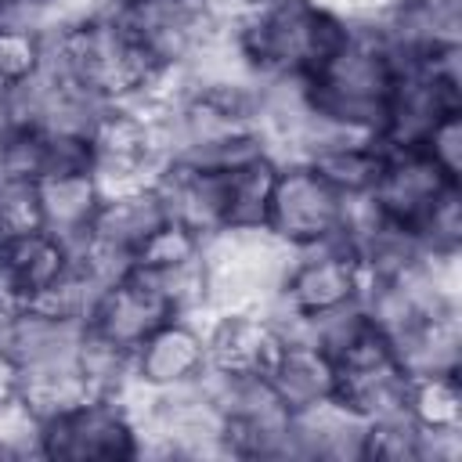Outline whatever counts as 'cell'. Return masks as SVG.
<instances>
[{
	"mask_svg": "<svg viewBox=\"0 0 462 462\" xmlns=\"http://www.w3.org/2000/svg\"><path fill=\"white\" fill-rule=\"evenodd\" d=\"M346 32L350 22L318 0H263L231 14V36L260 79H310Z\"/></svg>",
	"mask_w": 462,
	"mask_h": 462,
	"instance_id": "cell-1",
	"label": "cell"
},
{
	"mask_svg": "<svg viewBox=\"0 0 462 462\" xmlns=\"http://www.w3.org/2000/svg\"><path fill=\"white\" fill-rule=\"evenodd\" d=\"M43 65L105 105L141 101L162 72V65L144 54V47L126 32L116 14H97L47 36Z\"/></svg>",
	"mask_w": 462,
	"mask_h": 462,
	"instance_id": "cell-2",
	"label": "cell"
},
{
	"mask_svg": "<svg viewBox=\"0 0 462 462\" xmlns=\"http://www.w3.org/2000/svg\"><path fill=\"white\" fill-rule=\"evenodd\" d=\"M401 69V58L372 25H350L346 40L307 79V90L318 112L383 141Z\"/></svg>",
	"mask_w": 462,
	"mask_h": 462,
	"instance_id": "cell-3",
	"label": "cell"
},
{
	"mask_svg": "<svg viewBox=\"0 0 462 462\" xmlns=\"http://www.w3.org/2000/svg\"><path fill=\"white\" fill-rule=\"evenodd\" d=\"M292 245L263 224H231L202 242L209 310H267L278 300ZM206 310V314H209Z\"/></svg>",
	"mask_w": 462,
	"mask_h": 462,
	"instance_id": "cell-4",
	"label": "cell"
},
{
	"mask_svg": "<svg viewBox=\"0 0 462 462\" xmlns=\"http://www.w3.org/2000/svg\"><path fill=\"white\" fill-rule=\"evenodd\" d=\"M40 458L51 462H126L141 455V422L130 397H87L40 422Z\"/></svg>",
	"mask_w": 462,
	"mask_h": 462,
	"instance_id": "cell-5",
	"label": "cell"
},
{
	"mask_svg": "<svg viewBox=\"0 0 462 462\" xmlns=\"http://www.w3.org/2000/svg\"><path fill=\"white\" fill-rule=\"evenodd\" d=\"M346 213H350V199L339 195L310 162L278 159L263 209V227L274 238H282L292 249L343 238Z\"/></svg>",
	"mask_w": 462,
	"mask_h": 462,
	"instance_id": "cell-6",
	"label": "cell"
},
{
	"mask_svg": "<svg viewBox=\"0 0 462 462\" xmlns=\"http://www.w3.org/2000/svg\"><path fill=\"white\" fill-rule=\"evenodd\" d=\"M87 166L105 191L152 184L166 166L162 126L137 105H105L87 134Z\"/></svg>",
	"mask_w": 462,
	"mask_h": 462,
	"instance_id": "cell-7",
	"label": "cell"
},
{
	"mask_svg": "<svg viewBox=\"0 0 462 462\" xmlns=\"http://www.w3.org/2000/svg\"><path fill=\"white\" fill-rule=\"evenodd\" d=\"M206 383L224 415L227 458H289L292 408L278 397L267 375H217Z\"/></svg>",
	"mask_w": 462,
	"mask_h": 462,
	"instance_id": "cell-8",
	"label": "cell"
},
{
	"mask_svg": "<svg viewBox=\"0 0 462 462\" xmlns=\"http://www.w3.org/2000/svg\"><path fill=\"white\" fill-rule=\"evenodd\" d=\"M365 289H368V271L361 256L350 249L346 238H332L292 249L289 271L282 278L271 310L282 318H314L332 307L365 300Z\"/></svg>",
	"mask_w": 462,
	"mask_h": 462,
	"instance_id": "cell-9",
	"label": "cell"
},
{
	"mask_svg": "<svg viewBox=\"0 0 462 462\" xmlns=\"http://www.w3.org/2000/svg\"><path fill=\"white\" fill-rule=\"evenodd\" d=\"M116 18L162 69H184L231 22L220 0H126Z\"/></svg>",
	"mask_w": 462,
	"mask_h": 462,
	"instance_id": "cell-10",
	"label": "cell"
},
{
	"mask_svg": "<svg viewBox=\"0 0 462 462\" xmlns=\"http://www.w3.org/2000/svg\"><path fill=\"white\" fill-rule=\"evenodd\" d=\"M455 188H462V180L448 177L422 148H415V144H386L383 166H379L375 184H372V191L365 199L383 220L415 231L430 217V209Z\"/></svg>",
	"mask_w": 462,
	"mask_h": 462,
	"instance_id": "cell-11",
	"label": "cell"
},
{
	"mask_svg": "<svg viewBox=\"0 0 462 462\" xmlns=\"http://www.w3.org/2000/svg\"><path fill=\"white\" fill-rule=\"evenodd\" d=\"M209 372L206 328L195 314H173L130 350V386L141 393H170L202 383Z\"/></svg>",
	"mask_w": 462,
	"mask_h": 462,
	"instance_id": "cell-12",
	"label": "cell"
},
{
	"mask_svg": "<svg viewBox=\"0 0 462 462\" xmlns=\"http://www.w3.org/2000/svg\"><path fill=\"white\" fill-rule=\"evenodd\" d=\"M209 372L217 375H267L285 328L274 310H209L202 314Z\"/></svg>",
	"mask_w": 462,
	"mask_h": 462,
	"instance_id": "cell-13",
	"label": "cell"
},
{
	"mask_svg": "<svg viewBox=\"0 0 462 462\" xmlns=\"http://www.w3.org/2000/svg\"><path fill=\"white\" fill-rule=\"evenodd\" d=\"M155 191L162 199L166 220L188 227L202 242L220 227H231L227 173L199 162H166L155 173Z\"/></svg>",
	"mask_w": 462,
	"mask_h": 462,
	"instance_id": "cell-14",
	"label": "cell"
},
{
	"mask_svg": "<svg viewBox=\"0 0 462 462\" xmlns=\"http://www.w3.org/2000/svg\"><path fill=\"white\" fill-rule=\"evenodd\" d=\"M368 422L339 397H321L292 411L289 458L300 462H365Z\"/></svg>",
	"mask_w": 462,
	"mask_h": 462,
	"instance_id": "cell-15",
	"label": "cell"
},
{
	"mask_svg": "<svg viewBox=\"0 0 462 462\" xmlns=\"http://www.w3.org/2000/svg\"><path fill=\"white\" fill-rule=\"evenodd\" d=\"M166 318H173L166 296L141 271H130V274L108 282L97 292V300L87 314V328L119 343V346H126V350H134Z\"/></svg>",
	"mask_w": 462,
	"mask_h": 462,
	"instance_id": "cell-16",
	"label": "cell"
},
{
	"mask_svg": "<svg viewBox=\"0 0 462 462\" xmlns=\"http://www.w3.org/2000/svg\"><path fill=\"white\" fill-rule=\"evenodd\" d=\"M69 263H72V245L43 227L18 235V238H4L0 242V292L11 307L40 300L65 274Z\"/></svg>",
	"mask_w": 462,
	"mask_h": 462,
	"instance_id": "cell-17",
	"label": "cell"
},
{
	"mask_svg": "<svg viewBox=\"0 0 462 462\" xmlns=\"http://www.w3.org/2000/svg\"><path fill=\"white\" fill-rule=\"evenodd\" d=\"M36 195H40L43 231L58 235L69 245H76L90 231V224H94V217L105 202V188H101L97 173L87 162L40 177Z\"/></svg>",
	"mask_w": 462,
	"mask_h": 462,
	"instance_id": "cell-18",
	"label": "cell"
},
{
	"mask_svg": "<svg viewBox=\"0 0 462 462\" xmlns=\"http://www.w3.org/2000/svg\"><path fill=\"white\" fill-rule=\"evenodd\" d=\"M83 328H87L83 321H72L51 307L29 300V303L7 307V314L0 318V346H7L18 357V365L29 368V365L72 357Z\"/></svg>",
	"mask_w": 462,
	"mask_h": 462,
	"instance_id": "cell-19",
	"label": "cell"
},
{
	"mask_svg": "<svg viewBox=\"0 0 462 462\" xmlns=\"http://www.w3.org/2000/svg\"><path fill=\"white\" fill-rule=\"evenodd\" d=\"M166 224V209L162 199L152 184H137V188H123V191H105V202L87 231V238L123 253V256H137V249Z\"/></svg>",
	"mask_w": 462,
	"mask_h": 462,
	"instance_id": "cell-20",
	"label": "cell"
},
{
	"mask_svg": "<svg viewBox=\"0 0 462 462\" xmlns=\"http://www.w3.org/2000/svg\"><path fill=\"white\" fill-rule=\"evenodd\" d=\"M267 379L278 390V397L296 411L303 404H314V401L336 393V361L325 350H318L310 339L285 332V339L267 368Z\"/></svg>",
	"mask_w": 462,
	"mask_h": 462,
	"instance_id": "cell-21",
	"label": "cell"
},
{
	"mask_svg": "<svg viewBox=\"0 0 462 462\" xmlns=\"http://www.w3.org/2000/svg\"><path fill=\"white\" fill-rule=\"evenodd\" d=\"M401 368L419 372H462V310H440L390 339Z\"/></svg>",
	"mask_w": 462,
	"mask_h": 462,
	"instance_id": "cell-22",
	"label": "cell"
},
{
	"mask_svg": "<svg viewBox=\"0 0 462 462\" xmlns=\"http://www.w3.org/2000/svg\"><path fill=\"white\" fill-rule=\"evenodd\" d=\"M383 152L386 144L372 134H354V137H343L336 141L332 148L318 152L314 159H307L339 195L346 199H365L375 184V173L383 166Z\"/></svg>",
	"mask_w": 462,
	"mask_h": 462,
	"instance_id": "cell-23",
	"label": "cell"
},
{
	"mask_svg": "<svg viewBox=\"0 0 462 462\" xmlns=\"http://www.w3.org/2000/svg\"><path fill=\"white\" fill-rule=\"evenodd\" d=\"M87 379L76 368V354L72 357H58V361H43V365H29L22 372V408L36 419L47 422L69 408H76L79 401H87Z\"/></svg>",
	"mask_w": 462,
	"mask_h": 462,
	"instance_id": "cell-24",
	"label": "cell"
},
{
	"mask_svg": "<svg viewBox=\"0 0 462 462\" xmlns=\"http://www.w3.org/2000/svg\"><path fill=\"white\" fill-rule=\"evenodd\" d=\"M404 415L426 430H462V379L458 372H419L404 386Z\"/></svg>",
	"mask_w": 462,
	"mask_h": 462,
	"instance_id": "cell-25",
	"label": "cell"
},
{
	"mask_svg": "<svg viewBox=\"0 0 462 462\" xmlns=\"http://www.w3.org/2000/svg\"><path fill=\"white\" fill-rule=\"evenodd\" d=\"M76 368L87 379L90 397H123L130 393V350L83 328L76 343Z\"/></svg>",
	"mask_w": 462,
	"mask_h": 462,
	"instance_id": "cell-26",
	"label": "cell"
},
{
	"mask_svg": "<svg viewBox=\"0 0 462 462\" xmlns=\"http://www.w3.org/2000/svg\"><path fill=\"white\" fill-rule=\"evenodd\" d=\"M365 462H422V430L404 411L368 422Z\"/></svg>",
	"mask_w": 462,
	"mask_h": 462,
	"instance_id": "cell-27",
	"label": "cell"
},
{
	"mask_svg": "<svg viewBox=\"0 0 462 462\" xmlns=\"http://www.w3.org/2000/svg\"><path fill=\"white\" fill-rule=\"evenodd\" d=\"M40 227H43V217H40L36 180L0 177V242L40 231Z\"/></svg>",
	"mask_w": 462,
	"mask_h": 462,
	"instance_id": "cell-28",
	"label": "cell"
},
{
	"mask_svg": "<svg viewBox=\"0 0 462 462\" xmlns=\"http://www.w3.org/2000/svg\"><path fill=\"white\" fill-rule=\"evenodd\" d=\"M43 65V40L0 25V90H18Z\"/></svg>",
	"mask_w": 462,
	"mask_h": 462,
	"instance_id": "cell-29",
	"label": "cell"
},
{
	"mask_svg": "<svg viewBox=\"0 0 462 462\" xmlns=\"http://www.w3.org/2000/svg\"><path fill=\"white\" fill-rule=\"evenodd\" d=\"M415 238L426 253H462V188L448 191L430 217L415 227Z\"/></svg>",
	"mask_w": 462,
	"mask_h": 462,
	"instance_id": "cell-30",
	"label": "cell"
},
{
	"mask_svg": "<svg viewBox=\"0 0 462 462\" xmlns=\"http://www.w3.org/2000/svg\"><path fill=\"white\" fill-rule=\"evenodd\" d=\"M415 148H422L448 177L462 180V108L440 116V119L419 137Z\"/></svg>",
	"mask_w": 462,
	"mask_h": 462,
	"instance_id": "cell-31",
	"label": "cell"
},
{
	"mask_svg": "<svg viewBox=\"0 0 462 462\" xmlns=\"http://www.w3.org/2000/svg\"><path fill=\"white\" fill-rule=\"evenodd\" d=\"M22 365H18V357L7 350V346H0V408H14V404H22Z\"/></svg>",
	"mask_w": 462,
	"mask_h": 462,
	"instance_id": "cell-32",
	"label": "cell"
},
{
	"mask_svg": "<svg viewBox=\"0 0 462 462\" xmlns=\"http://www.w3.org/2000/svg\"><path fill=\"white\" fill-rule=\"evenodd\" d=\"M18 119H14V101H11V90H0V137L14 126Z\"/></svg>",
	"mask_w": 462,
	"mask_h": 462,
	"instance_id": "cell-33",
	"label": "cell"
},
{
	"mask_svg": "<svg viewBox=\"0 0 462 462\" xmlns=\"http://www.w3.org/2000/svg\"><path fill=\"white\" fill-rule=\"evenodd\" d=\"M220 4H224V11H227V14H238V11L256 7V4H263V0H220Z\"/></svg>",
	"mask_w": 462,
	"mask_h": 462,
	"instance_id": "cell-34",
	"label": "cell"
},
{
	"mask_svg": "<svg viewBox=\"0 0 462 462\" xmlns=\"http://www.w3.org/2000/svg\"><path fill=\"white\" fill-rule=\"evenodd\" d=\"M7 307H11V303H7V300H4V292H0V318L7 314Z\"/></svg>",
	"mask_w": 462,
	"mask_h": 462,
	"instance_id": "cell-35",
	"label": "cell"
},
{
	"mask_svg": "<svg viewBox=\"0 0 462 462\" xmlns=\"http://www.w3.org/2000/svg\"><path fill=\"white\" fill-rule=\"evenodd\" d=\"M0 4H4V0H0Z\"/></svg>",
	"mask_w": 462,
	"mask_h": 462,
	"instance_id": "cell-36",
	"label": "cell"
}]
</instances>
